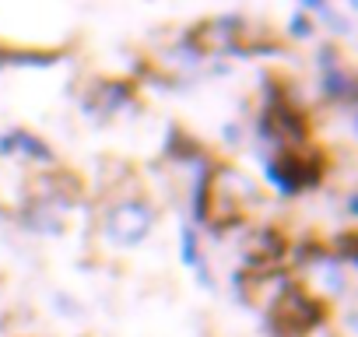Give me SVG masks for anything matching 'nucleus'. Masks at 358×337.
I'll return each instance as SVG.
<instances>
[{"label": "nucleus", "instance_id": "1", "mask_svg": "<svg viewBox=\"0 0 358 337\" xmlns=\"http://www.w3.org/2000/svg\"><path fill=\"white\" fill-rule=\"evenodd\" d=\"M151 222L155 218H151L148 204H141V201H116L106 211V218H102V232L116 246H137L151 232Z\"/></svg>", "mask_w": 358, "mask_h": 337}]
</instances>
